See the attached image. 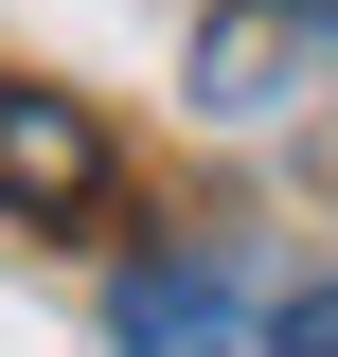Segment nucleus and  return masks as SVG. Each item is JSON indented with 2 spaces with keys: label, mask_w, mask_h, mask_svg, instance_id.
Wrapping results in <instances>:
<instances>
[{
  "label": "nucleus",
  "mask_w": 338,
  "mask_h": 357,
  "mask_svg": "<svg viewBox=\"0 0 338 357\" xmlns=\"http://www.w3.org/2000/svg\"><path fill=\"white\" fill-rule=\"evenodd\" d=\"M321 107H338V0H321Z\"/></svg>",
  "instance_id": "4"
},
{
  "label": "nucleus",
  "mask_w": 338,
  "mask_h": 357,
  "mask_svg": "<svg viewBox=\"0 0 338 357\" xmlns=\"http://www.w3.org/2000/svg\"><path fill=\"white\" fill-rule=\"evenodd\" d=\"M125 197V143H107V107L89 89H54V72H0V215H107Z\"/></svg>",
  "instance_id": "2"
},
{
  "label": "nucleus",
  "mask_w": 338,
  "mask_h": 357,
  "mask_svg": "<svg viewBox=\"0 0 338 357\" xmlns=\"http://www.w3.org/2000/svg\"><path fill=\"white\" fill-rule=\"evenodd\" d=\"M267 321H285V286L250 250H143L107 286V340L125 357H267Z\"/></svg>",
  "instance_id": "1"
},
{
  "label": "nucleus",
  "mask_w": 338,
  "mask_h": 357,
  "mask_svg": "<svg viewBox=\"0 0 338 357\" xmlns=\"http://www.w3.org/2000/svg\"><path fill=\"white\" fill-rule=\"evenodd\" d=\"M267 357H338V286H285V321H267Z\"/></svg>",
  "instance_id": "3"
}]
</instances>
